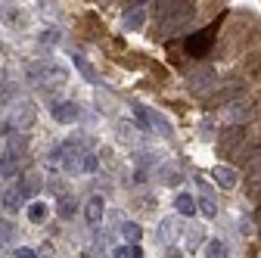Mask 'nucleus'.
<instances>
[{
  "mask_svg": "<svg viewBox=\"0 0 261 258\" xmlns=\"http://www.w3.org/2000/svg\"><path fill=\"white\" fill-rule=\"evenodd\" d=\"M137 4H143V0H130V7H137Z\"/></svg>",
  "mask_w": 261,
  "mask_h": 258,
  "instance_id": "nucleus-2",
  "label": "nucleus"
},
{
  "mask_svg": "<svg viewBox=\"0 0 261 258\" xmlns=\"http://www.w3.org/2000/svg\"><path fill=\"white\" fill-rule=\"evenodd\" d=\"M87 215H90V218H100V199H96V202L90 205V212H87Z\"/></svg>",
  "mask_w": 261,
  "mask_h": 258,
  "instance_id": "nucleus-1",
  "label": "nucleus"
}]
</instances>
